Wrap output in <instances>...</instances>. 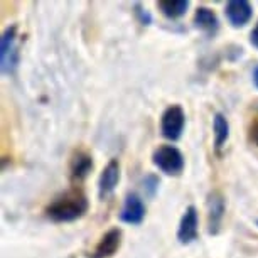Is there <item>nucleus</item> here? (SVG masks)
Masks as SVG:
<instances>
[{
  "instance_id": "13",
  "label": "nucleus",
  "mask_w": 258,
  "mask_h": 258,
  "mask_svg": "<svg viewBox=\"0 0 258 258\" xmlns=\"http://www.w3.org/2000/svg\"><path fill=\"white\" fill-rule=\"evenodd\" d=\"M213 137H214V152L218 155H221L223 149L230 139V123H228V118L221 111L214 113L213 116Z\"/></svg>"
},
{
  "instance_id": "15",
  "label": "nucleus",
  "mask_w": 258,
  "mask_h": 258,
  "mask_svg": "<svg viewBox=\"0 0 258 258\" xmlns=\"http://www.w3.org/2000/svg\"><path fill=\"white\" fill-rule=\"evenodd\" d=\"M159 186H160V181L155 174H147V176L142 179V187L147 198H154L159 191Z\"/></svg>"
},
{
  "instance_id": "19",
  "label": "nucleus",
  "mask_w": 258,
  "mask_h": 258,
  "mask_svg": "<svg viewBox=\"0 0 258 258\" xmlns=\"http://www.w3.org/2000/svg\"><path fill=\"white\" fill-rule=\"evenodd\" d=\"M253 83H255V86L258 88V66L253 70Z\"/></svg>"
},
{
  "instance_id": "18",
  "label": "nucleus",
  "mask_w": 258,
  "mask_h": 258,
  "mask_svg": "<svg viewBox=\"0 0 258 258\" xmlns=\"http://www.w3.org/2000/svg\"><path fill=\"white\" fill-rule=\"evenodd\" d=\"M250 42H251L253 47H256V49H258V22H256V26L253 27V31L250 34Z\"/></svg>"
},
{
  "instance_id": "14",
  "label": "nucleus",
  "mask_w": 258,
  "mask_h": 258,
  "mask_svg": "<svg viewBox=\"0 0 258 258\" xmlns=\"http://www.w3.org/2000/svg\"><path fill=\"white\" fill-rule=\"evenodd\" d=\"M157 9L164 17L176 21V19L186 16L189 9V0H160V2H157Z\"/></svg>"
},
{
  "instance_id": "10",
  "label": "nucleus",
  "mask_w": 258,
  "mask_h": 258,
  "mask_svg": "<svg viewBox=\"0 0 258 258\" xmlns=\"http://www.w3.org/2000/svg\"><path fill=\"white\" fill-rule=\"evenodd\" d=\"M225 16L231 27H245L253 17V7L248 0H230L225 7Z\"/></svg>"
},
{
  "instance_id": "17",
  "label": "nucleus",
  "mask_w": 258,
  "mask_h": 258,
  "mask_svg": "<svg viewBox=\"0 0 258 258\" xmlns=\"http://www.w3.org/2000/svg\"><path fill=\"white\" fill-rule=\"evenodd\" d=\"M250 140L255 147H258V120L250 126Z\"/></svg>"
},
{
  "instance_id": "7",
  "label": "nucleus",
  "mask_w": 258,
  "mask_h": 258,
  "mask_svg": "<svg viewBox=\"0 0 258 258\" xmlns=\"http://www.w3.org/2000/svg\"><path fill=\"white\" fill-rule=\"evenodd\" d=\"M145 213H147V208H145L142 198L135 192H130V194H126V198L123 201V208H121L118 218L125 225L139 226L140 223L144 221Z\"/></svg>"
},
{
  "instance_id": "8",
  "label": "nucleus",
  "mask_w": 258,
  "mask_h": 258,
  "mask_svg": "<svg viewBox=\"0 0 258 258\" xmlns=\"http://www.w3.org/2000/svg\"><path fill=\"white\" fill-rule=\"evenodd\" d=\"M121 238H123V231L120 228H111L101 236L98 245L95 246L93 251H90L86 258H111L121 246Z\"/></svg>"
},
{
  "instance_id": "5",
  "label": "nucleus",
  "mask_w": 258,
  "mask_h": 258,
  "mask_svg": "<svg viewBox=\"0 0 258 258\" xmlns=\"http://www.w3.org/2000/svg\"><path fill=\"white\" fill-rule=\"evenodd\" d=\"M206 209H208V233L211 236L220 235L223 220L226 214V198L221 191L214 189L206 198Z\"/></svg>"
},
{
  "instance_id": "9",
  "label": "nucleus",
  "mask_w": 258,
  "mask_h": 258,
  "mask_svg": "<svg viewBox=\"0 0 258 258\" xmlns=\"http://www.w3.org/2000/svg\"><path fill=\"white\" fill-rule=\"evenodd\" d=\"M118 182H120V164L116 159H111L105 165V169L101 170L98 179V198L101 201L108 199L115 192Z\"/></svg>"
},
{
  "instance_id": "11",
  "label": "nucleus",
  "mask_w": 258,
  "mask_h": 258,
  "mask_svg": "<svg viewBox=\"0 0 258 258\" xmlns=\"http://www.w3.org/2000/svg\"><path fill=\"white\" fill-rule=\"evenodd\" d=\"M91 170H93V159H91V155L88 152H83V150L75 152L70 164L71 181L73 182L85 181Z\"/></svg>"
},
{
  "instance_id": "2",
  "label": "nucleus",
  "mask_w": 258,
  "mask_h": 258,
  "mask_svg": "<svg viewBox=\"0 0 258 258\" xmlns=\"http://www.w3.org/2000/svg\"><path fill=\"white\" fill-rule=\"evenodd\" d=\"M152 164L165 176L177 177L184 172L186 159H184L182 152L176 145H160V147L154 150Z\"/></svg>"
},
{
  "instance_id": "1",
  "label": "nucleus",
  "mask_w": 258,
  "mask_h": 258,
  "mask_svg": "<svg viewBox=\"0 0 258 258\" xmlns=\"http://www.w3.org/2000/svg\"><path fill=\"white\" fill-rule=\"evenodd\" d=\"M88 208L90 203L86 194L80 187H73L47 204L46 216L52 223H71L85 216Z\"/></svg>"
},
{
  "instance_id": "12",
  "label": "nucleus",
  "mask_w": 258,
  "mask_h": 258,
  "mask_svg": "<svg viewBox=\"0 0 258 258\" xmlns=\"http://www.w3.org/2000/svg\"><path fill=\"white\" fill-rule=\"evenodd\" d=\"M194 26L204 34H208L209 37H213L220 31V19L209 7H198L196 14H194Z\"/></svg>"
},
{
  "instance_id": "20",
  "label": "nucleus",
  "mask_w": 258,
  "mask_h": 258,
  "mask_svg": "<svg viewBox=\"0 0 258 258\" xmlns=\"http://www.w3.org/2000/svg\"><path fill=\"white\" fill-rule=\"evenodd\" d=\"M256 226H258V220H256Z\"/></svg>"
},
{
  "instance_id": "6",
  "label": "nucleus",
  "mask_w": 258,
  "mask_h": 258,
  "mask_svg": "<svg viewBox=\"0 0 258 258\" xmlns=\"http://www.w3.org/2000/svg\"><path fill=\"white\" fill-rule=\"evenodd\" d=\"M199 238V213L196 206H187L177 226V241L181 245H191Z\"/></svg>"
},
{
  "instance_id": "3",
  "label": "nucleus",
  "mask_w": 258,
  "mask_h": 258,
  "mask_svg": "<svg viewBox=\"0 0 258 258\" xmlns=\"http://www.w3.org/2000/svg\"><path fill=\"white\" fill-rule=\"evenodd\" d=\"M17 37V26L7 27L0 37V70L6 76H12L21 61Z\"/></svg>"
},
{
  "instance_id": "16",
  "label": "nucleus",
  "mask_w": 258,
  "mask_h": 258,
  "mask_svg": "<svg viewBox=\"0 0 258 258\" xmlns=\"http://www.w3.org/2000/svg\"><path fill=\"white\" fill-rule=\"evenodd\" d=\"M134 14H135L137 21L142 24V26H150V24H152V16H150V12L142 6V4H135Z\"/></svg>"
},
{
  "instance_id": "4",
  "label": "nucleus",
  "mask_w": 258,
  "mask_h": 258,
  "mask_svg": "<svg viewBox=\"0 0 258 258\" xmlns=\"http://www.w3.org/2000/svg\"><path fill=\"white\" fill-rule=\"evenodd\" d=\"M186 126V113L181 105H170L164 110L160 118V134L170 142H177L182 137Z\"/></svg>"
},
{
  "instance_id": "21",
  "label": "nucleus",
  "mask_w": 258,
  "mask_h": 258,
  "mask_svg": "<svg viewBox=\"0 0 258 258\" xmlns=\"http://www.w3.org/2000/svg\"><path fill=\"white\" fill-rule=\"evenodd\" d=\"M256 108H258V106H256Z\"/></svg>"
}]
</instances>
